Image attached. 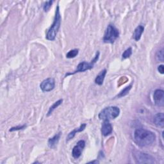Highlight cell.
<instances>
[{
  "mask_svg": "<svg viewBox=\"0 0 164 164\" xmlns=\"http://www.w3.org/2000/svg\"><path fill=\"white\" fill-rule=\"evenodd\" d=\"M55 86V81L53 78H49L44 81L40 85V89L43 92L51 91Z\"/></svg>",
  "mask_w": 164,
  "mask_h": 164,
  "instance_id": "7",
  "label": "cell"
},
{
  "mask_svg": "<svg viewBox=\"0 0 164 164\" xmlns=\"http://www.w3.org/2000/svg\"><path fill=\"white\" fill-rule=\"evenodd\" d=\"M62 101H63L62 100H59V101H56L55 103H54L52 106H51V107L49 108V110H48L47 116H49V115L52 114V112H53L54 110H55V109H56L59 106H60V105L62 104Z\"/></svg>",
  "mask_w": 164,
  "mask_h": 164,
  "instance_id": "16",
  "label": "cell"
},
{
  "mask_svg": "<svg viewBox=\"0 0 164 164\" xmlns=\"http://www.w3.org/2000/svg\"><path fill=\"white\" fill-rule=\"evenodd\" d=\"M79 53V50L78 49H72L71 51H69L66 54V57L67 59H73L75 58Z\"/></svg>",
  "mask_w": 164,
  "mask_h": 164,
  "instance_id": "17",
  "label": "cell"
},
{
  "mask_svg": "<svg viewBox=\"0 0 164 164\" xmlns=\"http://www.w3.org/2000/svg\"><path fill=\"white\" fill-rule=\"evenodd\" d=\"M131 87H132V85H129L128 87H126L124 90H122L120 92V94L117 95V96H118L119 98H120V97H123V96H125V95H127V94L129 93V91L130 90V89H131Z\"/></svg>",
  "mask_w": 164,
  "mask_h": 164,
  "instance_id": "19",
  "label": "cell"
},
{
  "mask_svg": "<svg viewBox=\"0 0 164 164\" xmlns=\"http://www.w3.org/2000/svg\"><path fill=\"white\" fill-rule=\"evenodd\" d=\"M164 115L163 113H158L153 117L154 124L160 128H163L164 126Z\"/></svg>",
  "mask_w": 164,
  "mask_h": 164,
  "instance_id": "11",
  "label": "cell"
},
{
  "mask_svg": "<svg viewBox=\"0 0 164 164\" xmlns=\"http://www.w3.org/2000/svg\"><path fill=\"white\" fill-rule=\"evenodd\" d=\"M120 114V109L117 106L106 107L99 114V118L101 120H112L117 118Z\"/></svg>",
  "mask_w": 164,
  "mask_h": 164,
  "instance_id": "3",
  "label": "cell"
},
{
  "mask_svg": "<svg viewBox=\"0 0 164 164\" xmlns=\"http://www.w3.org/2000/svg\"><path fill=\"white\" fill-rule=\"evenodd\" d=\"M85 142L84 141L81 140L78 141L76 145L73 149V151H72L73 156L76 159L79 158L82 151H83L84 149L85 148Z\"/></svg>",
  "mask_w": 164,
  "mask_h": 164,
  "instance_id": "8",
  "label": "cell"
},
{
  "mask_svg": "<svg viewBox=\"0 0 164 164\" xmlns=\"http://www.w3.org/2000/svg\"><path fill=\"white\" fill-rule=\"evenodd\" d=\"M53 3V1H48V2H46L44 5V7H43V9L44 10V12H48L50 8L52 6V4Z\"/></svg>",
  "mask_w": 164,
  "mask_h": 164,
  "instance_id": "21",
  "label": "cell"
},
{
  "mask_svg": "<svg viewBox=\"0 0 164 164\" xmlns=\"http://www.w3.org/2000/svg\"><path fill=\"white\" fill-rule=\"evenodd\" d=\"M106 69H103L102 70L100 73L99 74L96 76V78H95V83L99 85H103V81H104V79H105V76L106 74Z\"/></svg>",
  "mask_w": 164,
  "mask_h": 164,
  "instance_id": "15",
  "label": "cell"
},
{
  "mask_svg": "<svg viewBox=\"0 0 164 164\" xmlns=\"http://www.w3.org/2000/svg\"><path fill=\"white\" fill-rule=\"evenodd\" d=\"M155 103L158 106H163L164 105V91L161 89H157L153 94Z\"/></svg>",
  "mask_w": 164,
  "mask_h": 164,
  "instance_id": "9",
  "label": "cell"
},
{
  "mask_svg": "<svg viewBox=\"0 0 164 164\" xmlns=\"http://www.w3.org/2000/svg\"><path fill=\"white\" fill-rule=\"evenodd\" d=\"M144 28L142 25H139L135 29L133 34V38L136 40L139 41L141 38L142 33L144 32Z\"/></svg>",
  "mask_w": 164,
  "mask_h": 164,
  "instance_id": "13",
  "label": "cell"
},
{
  "mask_svg": "<svg viewBox=\"0 0 164 164\" xmlns=\"http://www.w3.org/2000/svg\"><path fill=\"white\" fill-rule=\"evenodd\" d=\"M26 127L25 125L23 126H16V127H13L9 131H17V130H23Z\"/></svg>",
  "mask_w": 164,
  "mask_h": 164,
  "instance_id": "22",
  "label": "cell"
},
{
  "mask_svg": "<svg viewBox=\"0 0 164 164\" xmlns=\"http://www.w3.org/2000/svg\"><path fill=\"white\" fill-rule=\"evenodd\" d=\"M99 57H100V52L97 51L96 54H95V55L94 57V58L93 59V60H92L90 61V62H87L85 61L84 62H81V63H79L78 66H77V69L76 71H74L73 73H68L66 74V76H69V75H73L76 73H81V72H84L86 71L87 70H90L94 67V64L96 63V62L99 59Z\"/></svg>",
  "mask_w": 164,
  "mask_h": 164,
  "instance_id": "4",
  "label": "cell"
},
{
  "mask_svg": "<svg viewBox=\"0 0 164 164\" xmlns=\"http://www.w3.org/2000/svg\"><path fill=\"white\" fill-rule=\"evenodd\" d=\"M86 126H87L86 124H82V125H81V126H79V128H76V129H74L73 131H72L71 132H70V133H69V135H67V141H69V140L73 139L74 136H75V135H76L77 133L84 131V130H85V128H86Z\"/></svg>",
  "mask_w": 164,
  "mask_h": 164,
  "instance_id": "14",
  "label": "cell"
},
{
  "mask_svg": "<svg viewBox=\"0 0 164 164\" xmlns=\"http://www.w3.org/2000/svg\"><path fill=\"white\" fill-rule=\"evenodd\" d=\"M60 136H61V132H59V133L56 134L54 136H53L52 138H50L48 140V146L50 148H54L55 146L57 145L59 143V141L60 139Z\"/></svg>",
  "mask_w": 164,
  "mask_h": 164,
  "instance_id": "12",
  "label": "cell"
},
{
  "mask_svg": "<svg viewBox=\"0 0 164 164\" xmlns=\"http://www.w3.org/2000/svg\"><path fill=\"white\" fill-rule=\"evenodd\" d=\"M133 156L137 163H156L155 158L148 154L136 151L133 153Z\"/></svg>",
  "mask_w": 164,
  "mask_h": 164,
  "instance_id": "6",
  "label": "cell"
},
{
  "mask_svg": "<svg viewBox=\"0 0 164 164\" xmlns=\"http://www.w3.org/2000/svg\"><path fill=\"white\" fill-rule=\"evenodd\" d=\"M133 138L136 144L141 147H148L153 145L156 141L155 134L143 128H138L135 130Z\"/></svg>",
  "mask_w": 164,
  "mask_h": 164,
  "instance_id": "1",
  "label": "cell"
},
{
  "mask_svg": "<svg viewBox=\"0 0 164 164\" xmlns=\"http://www.w3.org/2000/svg\"><path fill=\"white\" fill-rule=\"evenodd\" d=\"M132 54V48H129L127 49H126L124 53L122 54V59L125 60L126 59H128L130 57V56Z\"/></svg>",
  "mask_w": 164,
  "mask_h": 164,
  "instance_id": "18",
  "label": "cell"
},
{
  "mask_svg": "<svg viewBox=\"0 0 164 164\" xmlns=\"http://www.w3.org/2000/svg\"><path fill=\"white\" fill-rule=\"evenodd\" d=\"M61 15L60 12V8L59 6L57 7L56 11H55V15H54L53 23L51 26L48 32L46 33V38L49 40H54L55 39L57 34L59 32V30L61 24Z\"/></svg>",
  "mask_w": 164,
  "mask_h": 164,
  "instance_id": "2",
  "label": "cell"
},
{
  "mask_svg": "<svg viewBox=\"0 0 164 164\" xmlns=\"http://www.w3.org/2000/svg\"><path fill=\"white\" fill-rule=\"evenodd\" d=\"M119 30L112 24H109L106 29L103 41L105 43L113 44L115 40L119 37Z\"/></svg>",
  "mask_w": 164,
  "mask_h": 164,
  "instance_id": "5",
  "label": "cell"
},
{
  "mask_svg": "<svg viewBox=\"0 0 164 164\" xmlns=\"http://www.w3.org/2000/svg\"><path fill=\"white\" fill-rule=\"evenodd\" d=\"M156 59L160 62H163V49H161L157 51L156 54Z\"/></svg>",
  "mask_w": 164,
  "mask_h": 164,
  "instance_id": "20",
  "label": "cell"
},
{
  "mask_svg": "<svg viewBox=\"0 0 164 164\" xmlns=\"http://www.w3.org/2000/svg\"><path fill=\"white\" fill-rule=\"evenodd\" d=\"M163 65H160L158 67V71L161 73V74H163V71H164V69H163Z\"/></svg>",
  "mask_w": 164,
  "mask_h": 164,
  "instance_id": "23",
  "label": "cell"
},
{
  "mask_svg": "<svg viewBox=\"0 0 164 164\" xmlns=\"http://www.w3.org/2000/svg\"><path fill=\"white\" fill-rule=\"evenodd\" d=\"M99 163V161H98V160H95V161H90L89 162V163Z\"/></svg>",
  "mask_w": 164,
  "mask_h": 164,
  "instance_id": "24",
  "label": "cell"
},
{
  "mask_svg": "<svg viewBox=\"0 0 164 164\" xmlns=\"http://www.w3.org/2000/svg\"><path fill=\"white\" fill-rule=\"evenodd\" d=\"M112 132V126L110 120H105L101 126V133L102 135L105 136H106L109 135H110Z\"/></svg>",
  "mask_w": 164,
  "mask_h": 164,
  "instance_id": "10",
  "label": "cell"
}]
</instances>
